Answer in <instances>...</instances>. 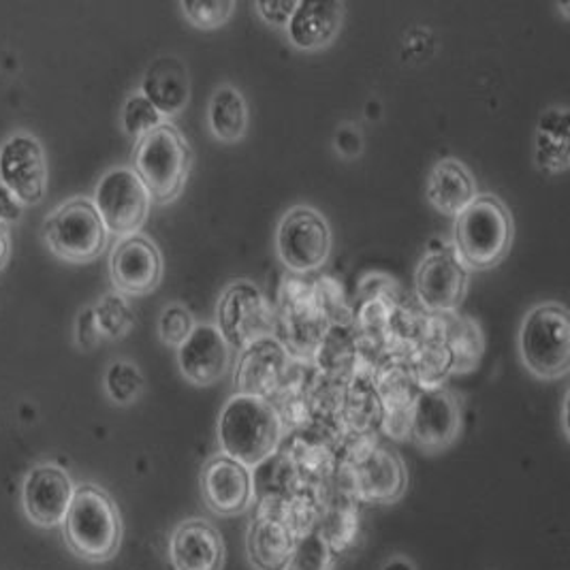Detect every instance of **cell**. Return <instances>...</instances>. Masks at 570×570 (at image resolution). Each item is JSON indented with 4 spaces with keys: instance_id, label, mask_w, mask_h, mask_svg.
<instances>
[{
    "instance_id": "cell-1",
    "label": "cell",
    "mask_w": 570,
    "mask_h": 570,
    "mask_svg": "<svg viewBox=\"0 0 570 570\" xmlns=\"http://www.w3.org/2000/svg\"><path fill=\"white\" fill-rule=\"evenodd\" d=\"M216 432L223 455L255 468L276 453L283 439V421L265 397L235 393L218 415Z\"/></svg>"
},
{
    "instance_id": "cell-2",
    "label": "cell",
    "mask_w": 570,
    "mask_h": 570,
    "mask_svg": "<svg viewBox=\"0 0 570 570\" xmlns=\"http://www.w3.org/2000/svg\"><path fill=\"white\" fill-rule=\"evenodd\" d=\"M62 537L67 547L86 562L104 564L116 558L122 544V518L116 500L92 483L76 488L62 519Z\"/></svg>"
},
{
    "instance_id": "cell-3",
    "label": "cell",
    "mask_w": 570,
    "mask_h": 570,
    "mask_svg": "<svg viewBox=\"0 0 570 570\" xmlns=\"http://www.w3.org/2000/svg\"><path fill=\"white\" fill-rule=\"evenodd\" d=\"M513 216L492 193H479L455 216L453 253L466 269H492L507 259L513 244Z\"/></svg>"
},
{
    "instance_id": "cell-4",
    "label": "cell",
    "mask_w": 570,
    "mask_h": 570,
    "mask_svg": "<svg viewBox=\"0 0 570 570\" xmlns=\"http://www.w3.org/2000/svg\"><path fill=\"white\" fill-rule=\"evenodd\" d=\"M190 167L193 150L171 122H163L135 144L130 169L144 181L156 206H167L180 197Z\"/></svg>"
},
{
    "instance_id": "cell-5",
    "label": "cell",
    "mask_w": 570,
    "mask_h": 570,
    "mask_svg": "<svg viewBox=\"0 0 570 570\" xmlns=\"http://www.w3.org/2000/svg\"><path fill=\"white\" fill-rule=\"evenodd\" d=\"M519 360L537 379H562L570 367L569 311L560 302H543L525 312L519 327Z\"/></svg>"
},
{
    "instance_id": "cell-6",
    "label": "cell",
    "mask_w": 570,
    "mask_h": 570,
    "mask_svg": "<svg viewBox=\"0 0 570 570\" xmlns=\"http://www.w3.org/2000/svg\"><path fill=\"white\" fill-rule=\"evenodd\" d=\"M107 229L92 199L73 197L46 220V242L56 257L71 263L95 261L107 246Z\"/></svg>"
},
{
    "instance_id": "cell-7",
    "label": "cell",
    "mask_w": 570,
    "mask_h": 570,
    "mask_svg": "<svg viewBox=\"0 0 570 570\" xmlns=\"http://www.w3.org/2000/svg\"><path fill=\"white\" fill-rule=\"evenodd\" d=\"M214 325L232 348L244 351L261 337L272 336L274 312L259 286L239 278L220 291Z\"/></svg>"
},
{
    "instance_id": "cell-8",
    "label": "cell",
    "mask_w": 570,
    "mask_h": 570,
    "mask_svg": "<svg viewBox=\"0 0 570 570\" xmlns=\"http://www.w3.org/2000/svg\"><path fill=\"white\" fill-rule=\"evenodd\" d=\"M332 253V229L311 206L288 209L276 229V255L293 274H311Z\"/></svg>"
},
{
    "instance_id": "cell-9",
    "label": "cell",
    "mask_w": 570,
    "mask_h": 570,
    "mask_svg": "<svg viewBox=\"0 0 570 570\" xmlns=\"http://www.w3.org/2000/svg\"><path fill=\"white\" fill-rule=\"evenodd\" d=\"M92 204L107 234L127 237L139 234L148 220L153 199L130 167H111L97 181Z\"/></svg>"
},
{
    "instance_id": "cell-10",
    "label": "cell",
    "mask_w": 570,
    "mask_h": 570,
    "mask_svg": "<svg viewBox=\"0 0 570 570\" xmlns=\"http://www.w3.org/2000/svg\"><path fill=\"white\" fill-rule=\"evenodd\" d=\"M0 184L11 190L22 206H37L48 186L46 155L37 137L13 132L0 146Z\"/></svg>"
},
{
    "instance_id": "cell-11",
    "label": "cell",
    "mask_w": 570,
    "mask_h": 570,
    "mask_svg": "<svg viewBox=\"0 0 570 570\" xmlns=\"http://www.w3.org/2000/svg\"><path fill=\"white\" fill-rule=\"evenodd\" d=\"M462 430V411L455 395L444 387L421 391L409 411L406 432L428 453L451 446Z\"/></svg>"
},
{
    "instance_id": "cell-12",
    "label": "cell",
    "mask_w": 570,
    "mask_h": 570,
    "mask_svg": "<svg viewBox=\"0 0 570 570\" xmlns=\"http://www.w3.org/2000/svg\"><path fill=\"white\" fill-rule=\"evenodd\" d=\"M202 498L214 515L237 518L255 500L253 470L229 455H212L202 470Z\"/></svg>"
},
{
    "instance_id": "cell-13",
    "label": "cell",
    "mask_w": 570,
    "mask_h": 570,
    "mask_svg": "<svg viewBox=\"0 0 570 570\" xmlns=\"http://www.w3.org/2000/svg\"><path fill=\"white\" fill-rule=\"evenodd\" d=\"M416 299L430 312L455 311L468 291V269L449 248L432 250L419 261L415 272Z\"/></svg>"
},
{
    "instance_id": "cell-14",
    "label": "cell",
    "mask_w": 570,
    "mask_h": 570,
    "mask_svg": "<svg viewBox=\"0 0 570 570\" xmlns=\"http://www.w3.org/2000/svg\"><path fill=\"white\" fill-rule=\"evenodd\" d=\"M111 283L122 295H148L163 278V257L155 242L144 234L120 237L109 259Z\"/></svg>"
},
{
    "instance_id": "cell-15",
    "label": "cell",
    "mask_w": 570,
    "mask_h": 570,
    "mask_svg": "<svg viewBox=\"0 0 570 570\" xmlns=\"http://www.w3.org/2000/svg\"><path fill=\"white\" fill-rule=\"evenodd\" d=\"M73 493L76 485L65 468L39 464L28 472L22 485L24 513L39 528L62 525Z\"/></svg>"
},
{
    "instance_id": "cell-16",
    "label": "cell",
    "mask_w": 570,
    "mask_h": 570,
    "mask_svg": "<svg viewBox=\"0 0 570 570\" xmlns=\"http://www.w3.org/2000/svg\"><path fill=\"white\" fill-rule=\"evenodd\" d=\"M229 365L232 346L220 336L214 323H197L190 336L178 346L181 376L197 387L218 383L229 372Z\"/></svg>"
},
{
    "instance_id": "cell-17",
    "label": "cell",
    "mask_w": 570,
    "mask_h": 570,
    "mask_svg": "<svg viewBox=\"0 0 570 570\" xmlns=\"http://www.w3.org/2000/svg\"><path fill=\"white\" fill-rule=\"evenodd\" d=\"M227 549L223 534L206 519H184L169 539L174 570H223Z\"/></svg>"
},
{
    "instance_id": "cell-18",
    "label": "cell",
    "mask_w": 570,
    "mask_h": 570,
    "mask_svg": "<svg viewBox=\"0 0 570 570\" xmlns=\"http://www.w3.org/2000/svg\"><path fill=\"white\" fill-rule=\"evenodd\" d=\"M342 18L344 7L340 2L302 0L286 22V39L302 52H316L336 39Z\"/></svg>"
},
{
    "instance_id": "cell-19",
    "label": "cell",
    "mask_w": 570,
    "mask_h": 570,
    "mask_svg": "<svg viewBox=\"0 0 570 570\" xmlns=\"http://www.w3.org/2000/svg\"><path fill=\"white\" fill-rule=\"evenodd\" d=\"M286 363L288 357L285 346L274 336L261 337L242 351L235 374V383L239 390L237 393L265 397L281 385Z\"/></svg>"
},
{
    "instance_id": "cell-20",
    "label": "cell",
    "mask_w": 570,
    "mask_h": 570,
    "mask_svg": "<svg viewBox=\"0 0 570 570\" xmlns=\"http://www.w3.org/2000/svg\"><path fill=\"white\" fill-rule=\"evenodd\" d=\"M155 105L165 120L176 118L190 99V78L184 60L178 56H158L146 69L139 90Z\"/></svg>"
},
{
    "instance_id": "cell-21",
    "label": "cell",
    "mask_w": 570,
    "mask_h": 570,
    "mask_svg": "<svg viewBox=\"0 0 570 570\" xmlns=\"http://www.w3.org/2000/svg\"><path fill=\"white\" fill-rule=\"evenodd\" d=\"M355 488L367 502H397L409 488V472L397 453L372 449L355 468Z\"/></svg>"
},
{
    "instance_id": "cell-22",
    "label": "cell",
    "mask_w": 570,
    "mask_h": 570,
    "mask_svg": "<svg viewBox=\"0 0 570 570\" xmlns=\"http://www.w3.org/2000/svg\"><path fill=\"white\" fill-rule=\"evenodd\" d=\"M425 195L428 202L442 214L458 216L479 195V188L472 171L462 160L441 158L430 169Z\"/></svg>"
},
{
    "instance_id": "cell-23",
    "label": "cell",
    "mask_w": 570,
    "mask_h": 570,
    "mask_svg": "<svg viewBox=\"0 0 570 570\" xmlns=\"http://www.w3.org/2000/svg\"><path fill=\"white\" fill-rule=\"evenodd\" d=\"M295 537L281 519H253L246 537V556L255 570H286Z\"/></svg>"
},
{
    "instance_id": "cell-24",
    "label": "cell",
    "mask_w": 570,
    "mask_h": 570,
    "mask_svg": "<svg viewBox=\"0 0 570 570\" xmlns=\"http://www.w3.org/2000/svg\"><path fill=\"white\" fill-rule=\"evenodd\" d=\"M534 160L544 174L558 176L569 169V109L549 107L537 125Z\"/></svg>"
},
{
    "instance_id": "cell-25",
    "label": "cell",
    "mask_w": 570,
    "mask_h": 570,
    "mask_svg": "<svg viewBox=\"0 0 570 570\" xmlns=\"http://www.w3.org/2000/svg\"><path fill=\"white\" fill-rule=\"evenodd\" d=\"M250 125V111L244 95L234 83H223L214 90L208 105V127L223 144H237L244 139Z\"/></svg>"
},
{
    "instance_id": "cell-26",
    "label": "cell",
    "mask_w": 570,
    "mask_h": 570,
    "mask_svg": "<svg viewBox=\"0 0 570 570\" xmlns=\"http://www.w3.org/2000/svg\"><path fill=\"white\" fill-rule=\"evenodd\" d=\"M105 391L116 404H130L144 391L141 370L129 360H116L105 372Z\"/></svg>"
},
{
    "instance_id": "cell-27",
    "label": "cell",
    "mask_w": 570,
    "mask_h": 570,
    "mask_svg": "<svg viewBox=\"0 0 570 570\" xmlns=\"http://www.w3.org/2000/svg\"><path fill=\"white\" fill-rule=\"evenodd\" d=\"M120 120H122V129L132 139H141L150 130H155L163 122H167L155 105L150 104L139 90L127 97V101L122 105Z\"/></svg>"
},
{
    "instance_id": "cell-28",
    "label": "cell",
    "mask_w": 570,
    "mask_h": 570,
    "mask_svg": "<svg viewBox=\"0 0 570 570\" xmlns=\"http://www.w3.org/2000/svg\"><path fill=\"white\" fill-rule=\"evenodd\" d=\"M286 570H334V556L323 534H306L295 541Z\"/></svg>"
},
{
    "instance_id": "cell-29",
    "label": "cell",
    "mask_w": 570,
    "mask_h": 570,
    "mask_svg": "<svg viewBox=\"0 0 570 570\" xmlns=\"http://www.w3.org/2000/svg\"><path fill=\"white\" fill-rule=\"evenodd\" d=\"M184 18L197 28H218L232 20L234 0H184L180 4Z\"/></svg>"
},
{
    "instance_id": "cell-30",
    "label": "cell",
    "mask_w": 570,
    "mask_h": 570,
    "mask_svg": "<svg viewBox=\"0 0 570 570\" xmlns=\"http://www.w3.org/2000/svg\"><path fill=\"white\" fill-rule=\"evenodd\" d=\"M195 318L184 304H167L158 316V336L167 346H180L195 330Z\"/></svg>"
},
{
    "instance_id": "cell-31",
    "label": "cell",
    "mask_w": 570,
    "mask_h": 570,
    "mask_svg": "<svg viewBox=\"0 0 570 570\" xmlns=\"http://www.w3.org/2000/svg\"><path fill=\"white\" fill-rule=\"evenodd\" d=\"M95 316H97V325L99 332L109 337L122 336L130 327L129 306L120 295H107L101 299V304L95 308Z\"/></svg>"
},
{
    "instance_id": "cell-32",
    "label": "cell",
    "mask_w": 570,
    "mask_h": 570,
    "mask_svg": "<svg viewBox=\"0 0 570 570\" xmlns=\"http://www.w3.org/2000/svg\"><path fill=\"white\" fill-rule=\"evenodd\" d=\"M297 2H285V0H257L255 11L259 13L261 20L267 27L286 28L291 13L295 11Z\"/></svg>"
},
{
    "instance_id": "cell-33",
    "label": "cell",
    "mask_w": 570,
    "mask_h": 570,
    "mask_svg": "<svg viewBox=\"0 0 570 570\" xmlns=\"http://www.w3.org/2000/svg\"><path fill=\"white\" fill-rule=\"evenodd\" d=\"M99 336H101V332H99V325H97L95 308H88V311L81 312V314H79L78 325L79 344H81L83 348H90V346L97 344Z\"/></svg>"
},
{
    "instance_id": "cell-34",
    "label": "cell",
    "mask_w": 570,
    "mask_h": 570,
    "mask_svg": "<svg viewBox=\"0 0 570 570\" xmlns=\"http://www.w3.org/2000/svg\"><path fill=\"white\" fill-rule=\"evenodd\" d=\"M22 212H24V206L18 202V197L0 184V223L7 225V223L20 220Z\"/></svg>"
},
{
    "instance_id": "cell-35",
    "label": "cell",
    "mask_w": 570,
    "mask_h": 570,
    "mask_svg": "<svg viewBox=\"0 0 570 570\" xmlns=\"http://www.w3.org/2000/svg\"><path fill=\"white\" fill-rule=\"evenodd\" d=\"M381 570H416V567L406 556H393Z\"/></svg>"
},
{
    "instance_id": "cell-36",
    "label": "cell",
    "mask_w": 570,
    "mask_h": 570,
    "mask_svg": "<svg viewBox=\"0 0 570 570\" xmlns=\"http://www.w3.org/2000/svg\"><path fill=\"white\" fill-rule=\"evenodd\" d=\"M9 234H7V227L0 223V269L7 265L9 259Z\"/></svg>"
}]
</instances>
